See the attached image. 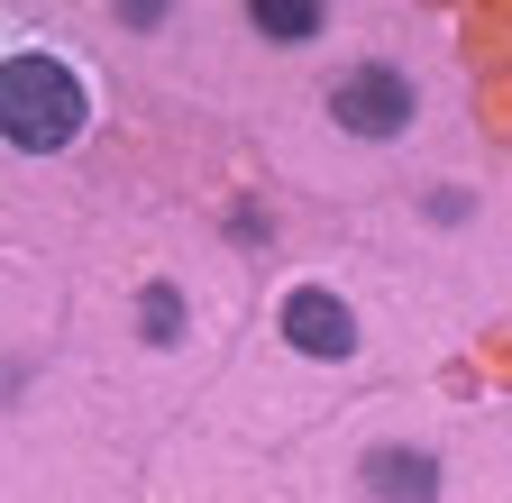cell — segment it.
Segmentation results:
<instances>
[{
	"label": "cell",
	"mask_w": 512,
	"mask_h": 503,
	"mask_svg": "<svg viewBox=\"0 0 512 503\" xmlns=\"http://www.w3.org/2000/svg\"><path fill=\"white\" fill-rule=\"evenodd\" d=\"M74 129H83V83L55 55H10L0 65V138L28 156H55L74 147Z\"/></svg>",
	"instance_id": "cell-1"
},
{
	"label": "cell",
	"mask_w": 512,
	"mask_h": 503,
	"mask_svg": "<svg viewBox=\"0 0 512 503\" xmlns=\"http://www.w3.org/2000/svg\"><path fill=\"white\" fill-rule=\"evenodd\" d=\"M330 110H339V129H357V138H394L412 119V83L384 74V65H357V74H339Z\"/></svg>",
	"instance_id": "cell-2"
},
{
	"label": "cell",
	"mask_w": 512,
	"mask_h": 503,
	"mask_svg": "<svg viewBox=\"0 0 512 503\" xmlns=\"http://www.w3.org/2000/svg\"><path fill=\"white\" fill-rule=\"evenodd\" d=\"M284 339L302 357H348L357 348V321H348V302H330V293H293L284 302Z\"/></svg>",
	"instance_id": "cell-3"
},
{
	"label": "cell",
	"mask_w": 512,
	"mask_h": 503,
	"mask_svg": "<svg viewBox=\"0 0 512 503\" xmlns=\"http://www.w3.org/2000/svg\"><path fill=\"white\" fill-rule=\"evenodd\" d=\"M366 485H384V503H430V458H366Z\"/></svg>",
	"instance_id": "cell-4"
},
{
	"label": "cell",
	"mask_w": 512,
	"mask_h": 503,
	"mask_svg": "<svg viewBox=\"0 0 512 503\" xmlns=\"http://www.w3.org/2000/svg\"><path fill=\"white\" fill-rule=\"evenodd\" d=\"M256 28H266V37H311L320 10H302V0H266V10H256Z\"/></svg>",
	"instance_id": "cell-5"
}]
</instances>
